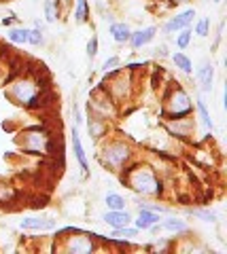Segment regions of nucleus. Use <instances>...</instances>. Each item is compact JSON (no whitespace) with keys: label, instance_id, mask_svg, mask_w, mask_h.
Instances as JSON below:
<instances>
[{"label":"nucleus","instance_id":"obj_1","mask_svg":"<svg viewBox=\"0 0 227 254\" xmlns=\"http://www.w3.org/2000/svg\"><path fill=\"white\" fill-rule=\"evenodd\" d=\"M125 189H130L138 197H147V199H161L166 195V182L159 176L155 165L143 159H134L125 168L117 174Z\"/></svg>","mask_w":227,"mask_h":254},{"label":"nucleus","instance_id":"obj_2","mask_svg":"<svg viewBox=\"0 0 227 254\" xmlns=\"http://www.w3.org/2000/svg\"><path fill=\"white\" fill-rule=\"evenodd\" d=\"M4 95L13 104L21 106L23 110H41L45 106L47 95V81L43 74L36 72H23L17 78H13L9 87L4 89Z\"/></svg>","mask_w":227,"mask_h":254},{"label":"nucleus","instance_id":"obj_3","mask_svg":"<svg viewBox=\"0 0 227 254\" xmlns=\"http://www.w3.org/2000/svg\"><path fill=\"white\" fill-rule=\"evenodd\" d=\"M195 108H193V100L189 91L185 89L181 83H168L161 91L159 98V119H185V117H193Z\"/></svg>","mask_w":227,"mask_h":254},{"label":"nucleus","instance_id":"obj_4","mask_svg":"<svg viewBox=\"0 0 227 254\" xmlns=\"http://www.w3.org/2000/svg\"><path fill=\"white\" fill-rule=\"evenodd\" d=\"M134 159H136V148L130 140L117 138V136H108L102 140L98 161L102 163V168H106L108 172L119 174L125 165L130 161H134Z\"/></svg>","mask_w":227,"mask_h":254},{"label":"nucleus","instance_id":"obj_5","mask_svg":"<svg viewBox=\"0 0 227 254\" xmlns=\"http://www.w3.org/2000/svg\"><path fill=\"white\" fill-rule=\"evenodd\" d=\"M17 144L21 155L30 157H51L56 153L58 138L53 136V131H49L45 125H30L26 129L19 131Z\"/></svg>","mask_w":227,"mask_h":254},{"label":"nucleus","instance_id":"obj_6","mask_svg":"<svg viewBox=\"0 0 227 254\" xmlns=\"http://www.w3.org/2000/svg\"><path fill=\"white\" fill-rule=\"evenodd\" d=\"M56 240H60L58 248L66 254H91L100 250L98 240H102V235L83 231L79 227H64L58 231Z\"/></svg>","mask_w":227,"mask_h":254},{"label":"nucleus","instance_id":"obj_7","mask_svg":"<svg viewBox=\"0 0 227 254\" xmlns=\"http://www.w3.org/2000/svg\"><path fill=\"white\" fill-rule=\"evenodd\" d=\"M87 110L102 119H108V121H115L117 117H119L121 108L119 104L115 102V98L111 93H108V89L104 87V83H98L96 89H91L89 93V102H87Z\"/></svg>","mask_w":227,"mask_h":254},{"label":"nucleus","instance_id":"obj_8","mask_svg":"<svg viewBox=\"0 0 227 254\" xmlns=\"http://www.w3.org/2000/svg\"><path fill=\"white\" fill-rule=\"evenodd\" d=\"M161 125L166 127L168 136L172 138H178V140H191L193 131H195V121L191 117H185V119H174V121H168L163 119Z\"/></svg>","mask_w":227,"mask_h":254},{"label":"nucleus","instance_id":"obj_9","mask_svg":"<svg viewBox=\"0 0 227 254\" xmlns=\"http://www.w3.org/2000/svg\"><path fill=\"white\" fill-rule=\"evenodd\" d=\"M85 121H87V131H89V138L93 142H102L104 138L111 136L113 131V121H108V119H102L98 115H93L87 110V117H85Z\"/></svg>","mask_w":227,"mask_h":254},{"label":"nucleus","instance_id":"obj_10","mask_svg":"<svg viewBox=\"0 0 227 254\" xmlns=\"http://www.w3.org/2000/svg\"><path fill=\"white\" fill-rule=\"evenodd\" d=\"M195 17H198V15H195V9H193V6H189V9H185L181 13L172 15V17L161 26V32H163V34H176L178 30L193 26V19Z\"/></svg>","mask_w":227,"mask_h":254},{"label":"nucleus","instance_id":"obj_11","mask_svg":"<svg viewBox=\"0 0 227 254\" xmlns=\"http://www.w3.org/2000/svg\"><path fill=\"white\" fill-rule=\"evenodd\" d=\"M157 32H159L157 26H145V28L132 30L128 45H130L134 51H138V49H143V47L151 45V43L155 41V36H157Z\"/></svg>","mask_w":227,"mask_h":254},{"label":"nucleus","instance_id":"obj_12","mask_svg":"<svg viewBox=\"0 0 227 254\" xmlns=\"http://www.w3.org/2000/svg\"><path fill=\"white\" fill-rule=\"evenodd\" d=\"M70 142H73V153H75V159L79 163V168L83 172V176L87 178L89 176V159H87V153H85V146H83V140L79 136V127H73V133H70Z\"/></svg>","mask_w":227,"mask_h":254},{"label":"nucleus","instance_id":"obj_13","mask_svg":"<svg viewBox=\"0 0 227 254\" xmlns=\"http://www.w3.org/2000/svg\"><path fill=\"white\" fill-rule=\"evenodd\" d=\"M195 78L200 83V91L202 93H210L213 91V83H215V64L213 62H202L195 68Z\"/></svg>","mask_w":227,"mask_h":254},{"label":"nucleus","instance_id":"obj_14","mask_svg":"<svg viewBox=\"0 0 227 254\" xmlns=\"http://www.w3.org/2000/svg\"><path fill=\"white\" fill-rule=\"evenodd\" d=\"M19 227L23 231H38V233H47V231H56L58 222L53 218H41V216H26L21 218Z\"/></svg>","mask_w":227,"mask_h":254},{"label":"nucleus","instance_id":"obj_15","mask_svg":"<svg viewBox=\"0 0 227 254\" xmlns=\"http://www.w3.org/2000/svg\"><path fill=\"white\" fill-rule=\"evenodd\" d=\"M159 227H161V231L172 233V235H176V237H183V235H189L191 233L189 222L183 220V218H176V216H170V218L159 220Z\"/></svg>","mask_w":227,"mask_h":254},{"label":"nucleus","instance_id":"obj_16","mask_svg":"<svg viewBox=\"0 0 227 254\" xmlns=\"http://www.w3.org/2000/svg\"><path fill=\"white\" fill-rule=\"evenodd\" d=\"M132 214L130 210L125 208V210H106L102 214V220L106 222L111 229H119V227H125V225H132Z\"/></svg>","mask_w":227,"mask_h":254},{"label":"nucleus","instance_id":"obj_17","mask_svg":"<svg viewBox=\"0 0 227 254\" xmlns=\"http://www.w3.org/2000/svg\"><path fill=\"white\" fill-rule=\"evenodd\" d=\"M161 220V214L153 212V210H138V216L132 218V225H134L138 231H149L153 225H157Z\"/></svg>","mask_w":227,"mask_h":254},{"label":"nucleus","instance_id":"obj_18","mask_svg":"<svg viewBox=\"0 0 227 254\" xmlns=\"http://www.w3.org/2000/svg\"><path fill=\"white\" fill-rule=\"evenodd\" d=\"M108 34H111L113 43H117V45H128L130 34H132V28H130L128 21H111V26H108Z\"/></svg>","mask_w":227,"mask_h":254},{"label":"nucleus","instance_id":"obj_19","mask_svg":"<svg viewBox=\"0 0 227 254\" xmlns=\"http://www.w3.org/2000/svg\"><path fill=\"white\" fill-rule=\"evenodd\" d=\"M170 60H172V64L176 66V70H181L183 74H187V76L193 74V60H191L187 53L174 51V53H170Z\"/></svg>","mask_w":227,"mask_h":254},{"label":"nucleus","instance_id":"obj_20","mask_svg":"<svg viewBox=\"0 0 227 254\" xmlns=\"http://www.w3.org/2000/svg\"><path fill=\"white\" fill-rule=\"evenodd\" d=\"M43 15L47 23H56L62 17V2L60 0H45L43 2Z\"/></svg>","mask_w":227,"mask_h":254},{"label":"nucleus","instance_id":"obj_21","mask_svg":"<svg viewBox=\"0 0 227 254\" xmlns=\"http://www.w3.org/2000/svg\"><path fill=\"white\" fill-rule=\"evenodd\" d=\"M89 2L87 0H75L73 2V17H75V23H79V26H83V23L89 21Z\"/></svg>","mask_w":227,"mask_h":254},{"label":"nucleus","instance_id":"obj_22","mask_svg":"<svg viewBox=\"0 0 227 254\" xmlns=\"http://www.w3.org/2000/svg\"><path fill=\"white\" fill-rule=\"evenodd\" d=\"M17 197H19V193L11 182L0 180V205H13L17 201Z\"/></svg>","mask_w":227,"mask_h":254},{"label":"nucleus","instance_id":"obj_23","mask_svg":"<svg viewBox=\"0 0 227 254\" xmlns=\"http://www.w3.org/2000/svg\"><path fill=\"white\" fill-rule=\"evenodd\" d=\"M193 108H195V113L200 115V119H202V123H204L206 129H208V131H215V123H213V119H210L206 102L202 100V98H198V100H195V104H193Z\"/></svg>","mask_w":227,"mask_h":254},{"label":"nucleus","instance_id":"obj_24","mask_svg":"<svg viewBox=\"0 0 227 254\" xmlns=\"http://www.w3.org/2000/svg\"><path fill=\"white\" fill-rule=\"evenodd\" d=\"M185 212L193 218H200L202 222H217L219 220V214L210 208H187Z\"/></svg>","mask_w":227,"mask_h":254},{"label":"nucleus","instance_id":"obj_25","mask_svg":"<svg viewBox=\"0 0 227 254\" xmlns=\"http://www.w3.org/2000/svg\"><path fill=\"white\" fill-rule=\"evenodd\" d=\"M104 205L106 210H125L128 208V199L121 195V193H106L104 195Z\"/></svg>","mask_w":227,"mask_h":254},{"label":"nucleus","instance_id":"obj_26","mask_svg":"<svg viewBox=\"0 0 227 254\" xmlns=\"http://www.w3.org/2000/svg\"><path fill=\"white\" fill-rule=\"evenodd\" d=\"M28 30L30 28H23V26H15L6 30V38L9 43L13 45H28Z\"/></svg>","mask_w":227,"mask_h":254},{"label":"nucleus","instance_id":"obj_27","mask_svg":"<svg viewBox=\"0 0 227 254\" xmlns=\"http://www.w3.org/2000/svg\"><path fill=\"white\" fill-rule=\"evenodd\" d=\"M138 229L134 225H125V227H119V229H111V237H115V240H136L138 237Z\"/></svg>","mask_w":227,"mask_h":254},{"label":"nucleus","instance_id":"obj_28","mask_svg":"<svg viewBox=\"0 0 227 254\" xmlns=\"http://www.w3.org/2000/svg\"><path fill=\"white\" fill-rule=\"evenodd\" d=\"M191 41H193V30H191V26H189V28L178 30L176 34H174V45H176L181 51H185L187 47L191 45Z\"/></svg>","mask_w":227,"mask_h":254},{"label":"nucleus","instance_id":"obj_29","mask_svg":"<svg viewBox=\"0 0 227 254\" xmlns=\"http://www.w3.org/2000/svg\"><path fill=\"white\" fill-rule=\"evenodd\" d=\"M45 30L41 28H30L28 30V45L30 47H43L45 45Z\"/></svg>","mask_w":227,"mask_h":254},{"label":"nucleus","instance_id":"obj_30","mask_svg":"<svg viewBox=\"0 0 227 254\" xmlns=\"http://www.w3.org/2000/svg\"><path fill=\"white\" fill-rule=\"evenodd\" d=\"M191 30H193V34L200 36V38L210 36V17H200L198 21H195V26Z\"/></svg>","mask_w":227,"mask_h":254},{"label":"nucleus","instance_id":"obj_31","mask_svg":"<svg viewBox=\"0 0 227 254\" xmlns=\"http://www.w3.org/2000/svg\"><path fill=\"white\" fill-rule=\"evenodd\" d=\"M119 66H121V58H119V55H111V58H106V60L102 62L100 70H102V74H104V72H111V70L119 68Z\"/></svg>","mask_w":227,"mask_h":254},{"label":"nucleus","instance_id":"obj_32","mask_svg":"<svg viewBox=\"0 0 227 254\" xmlns=\"http://www.w3.org/2000/svg\"><path fill=\"white\" fill-rule=\"evenodd\" d=\"M172 246H174V242H172V240H157L155 244H149L147 250H153V252H168V250H172Z\"/></svg>","mask_w":227,"mask_h":254},{"label":"nucleus","instance_id":"obj_33","mask_svg":"<svg viewBox=\"0 0 227 254\" xmlns=\"http://www.w3.org/2000/svg\"><path fill=\"white\" fill-rule=\"evenodd\" d=\"M85 51H87V58H89V60H93V58L98 55V51H100V41H98L96 34H91V38L87 41V47H85Z\"/></svg>","mask_w":227,"mask_h":254},{"label":"nucleus","instance_id":"obj_34","mask_svg":"<svg viewBox=\"0 0 227 254\" xmlns=\"http://www.w3.org/2000/svg\"><path fill=\"white\" fill-rule=\"evenodd\" d=\"M73 117H75V125L76 127H81L85 123V115H83V110L79 106V102H75V104H73Z\"/></svg>","mask_w":227,"mask_h":254},{"label":"nucleus","instance_id":"obj_35","mask_svg":"<svg viewBox=\"0 0 227 254\" xmlns=\"http://www.w3.org/2000/svg\"><path fill=\"white\" fill-rule=\"evenodd\" d=\"M15 21H17V17H13V15H11V17H2V19H0V23H2V26H6V28H11Z\"/></svg>","mask_w":227,"mask_h":254},{"label":"nucleus","instance_id":"obj_36","mask_svg":"<svg viewBox=\"0 0 227 254\" xmlns=\"http://www.w3.org/2000/svg\"><path fill=\"white\" fill-rule=\"evenodd\" d=\"M191 0H168V6H178V4H189Z\"/></svg>","mask_w":227,"mask_h":254},{"label":"nucleus","instance_id":"obj_37","mask_svg":"<svg viewBox=\"0 0 227 254\" xmlns=\"http://www.w3.org/2000/svg\"><path fill=\"white\" fill-rule=\"evenodd\" d=\"M155 55H157V58H166L168 49H166V47H157V49H155Z\"/></svg>","mask_w":227,"mask_h":254},{"label":"nucleus","instance_id":"obj_38","mask_svg":"<svg viewBox=\"0 0 227 254\" xmlns=\"http://www.w3.org/2000/svg\"><path fill=\"white\" fill-rule=\"evenodd\" d=\"M60 2H62V6H70L73 4V0H60Z\"/></svg>","mask_w":227,"mask_h":254},{"label":"nucleus","instance_id":"obj_39","mask_svg":"<svg viewBox=\"0 0 227 254\" xmlns=\"http://www.w3.org/2000/svg\"><path fill=\"white\" fill-rule=\"evenodd\" d=\"M213 2H215V4H221V2H223V0H213Z\"/></svg>","mask_w":227,"mask_h":254},{"label":"nucleus","instance_id":"obj_40","mask_svg":"<svg viewBox=\"0 0 227 254\" xmlns=\"http://www.w3.org/2000/svg\"><path fill=\"white\" fill-rule=\"evenodd\" d=\"M115 2H119V0H115Z\"/></svg>","mask_w":227,"mask_h":254}]
</instances>
